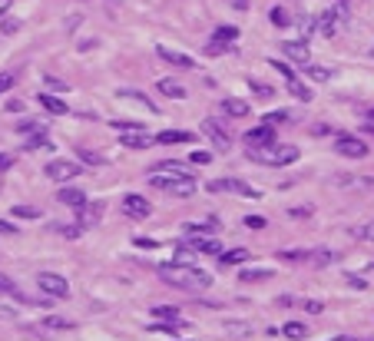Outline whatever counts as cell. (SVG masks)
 I'll return each instance as SVG.
<instances>
[{
    "label": "cell",
    "mask_w": 374,
    "mask_h": 341,
    "mask_svg": "<svg viewBox=\"0 0 374 341\" xmlns=\"http://www.w3.org/2000/svg\"><path fill=\"white\" fill-rule=\"evenodd\" d=\"M7 7H10V0H0V17L7 14Z\"/></svg>",
    "instance_id": "53"
},
{
    "label": "cell",
    "mask_w": 374,
    "mask_h": 341,
    "mask_svg": "<svg viewBox=\"0 0 374 341\" xmlns=\"http://www.w3.org/2000/svg\"><path fill=\"white\" fill-rule=\"evenodd\" d=\"M222 110L229 116H239V120L249 116V103H245V100H235V96H225V100H222Z\"/></svg>",
    "instance_id": "15"
},
{
    "label": "cell",
    "mask_w": 374,
    "mask_h": 341,
    "mask_svg": "<svg viewBox=\"0 0 374 341\" xmlns=\"http://www.w3.org/2000/svg\"><path fill=\"white\" fill-rule=\"evenodd\" d=\"M269 17H272V23H275V27H288V14H285L282 7H275Z\"/></svg>",
    "instance_id": "35"
},
{
    "label": "cell",
    "mask_w": 374,
    "mask_h": 341,
    "mask_svg": "<svg viewBox=\"0 0 374 341\" xmlns=\"http://www.w3.org/2000/svg\"><path fill=\"white\" fill-rule=\"evenodd\" d=\"M156 53H159V57H163L169 67H176V70H199L189 53H179V50H173V47H159Z\"/></svg>",
    "instance_id": "9"
},
{
    "label": "cell",
    "mask_w": 374,
    "mask_h": 341,
    "mask_svg": "<svg viewBox=\"0 0 374 341\" xmlns=\"http://www.w3.org/2000/svg\"><path fill=\"white\" fill-rule=\"evenodd\" d=\"M209 159H212L209 152H192V162H196V166H205Z\"/></svg>",
    "instance_id": "46"
},
{
    "label": "cell",
    "mask_w": 374,
    "mask_h": 341,
    "mask_svg": "<svg viewBox=\"0 0 374 341\" xmlns=\"http://www.w3.org/2000/svg\"><path fill=\"white\" fill-rule=\"evenodd\" d=\"M119 96H123V100H139V103H143L149 113H156V103H149V100H146L143 93H136V90H119Z\"/></svg>",
    "instance_id": "26"
},
{
    "label": "cell",
    "mask_w": 374,
    "mask_h": 341,
    "mask_svg": "<svg viewBox=\"0 0 374 341\" xmlns=\"http://www.w3.org/2000/svg\"><path fill=\"white\" fill-rule=\"evenodd\" d=\"M123 149H146L149 142H153V136L146 133V130H136V133H123Z\"/></svg>",
    "instance_id": "14"
},
{
    "label": "cell",
    "mask_w": 374,
    "mask_h": 341,
    "mask_svg": "<svg viewBox=\"0 0 374 341\" xmlns=\"http://www.w3.org/2000/svg\"><path fill=\"white\" fill-rule=\"evenodd\" d=\"M186 242L192 246V252H212V256H222V242L212 236H186Z\"/></svg>",
    "instance_id": "12"
},
{
    "label": "cell",
    "mask_w": 374,
    "mask_h": 341,
    "mask_svg": "<svg viewBox=\"0 0 374 341\" xmlns=\"http://www.w3.org/2000/svg\"><path fill=\"white\" fill-rule=\"evenodd\" d=\"M153 315L159 318V322H169V325H176V328H183V318H179V312H176V308H169V305H156Z\"/></svg>",
    "instance_id": "19"
},
{
    "label": "cell",
    "mask_w": 374,
    "mask_h": 341,
    "mask_svg": "<svg viewBox=\"0 0 374 341\" xmlns=\"http://www.w3.org/2000/svg\"><path fill=\"white\" fill-rule=\"evenodd\" d=\"M60 232V236H67V238H80V232H83V229L80 226H53Z\"/></svg>",
    "instance_id": "38"
},
{
    "label": "cell",
    "mask_w": 374,
    "mask_h": 341,
    "mask_svg": "<svg viewBox=\"0 0 374 341\" xmlns=\"http://www.w3.org/2000/svg\"><path fill=\"white\" fill-rule=\"evenodd\" d=\"M282 332H285V338H305V325H298V322H288L285 328H282Z\"/></svg>",
    "instance_id": "30"
},
{
    "label": "cell",
    "mask_w": 374,
    "mask_h": 341,
    "mask_svg": "<svg viewBox=\"0 0 374 341\" xmlns=\"http://www.w3.org/2000/svg\"><path fill=\"white\" fill-rule=\"evenodd\" d=\"M212 232H215L212 226H192V222L186 226V236H212Z\"/></svg>",
    "instance_id": "36"
},
{
    "label": "cell",
    "mask_w": 374,
    "mask_h": 341,
    "mask_svg": "<svg viewBox=\"0 0 374 341\" xmlns=\"http://www.w3.org/2000/svg\"><path fill=\"white\" fill-rule=\"evenodd\" d=\"M159 272H163V278L173 285V288H183V292H205L212 285V275L196 268V266H179V262H173V266H163Z\"/></svg>",
    "instance_id": "2"
},
{
    "label": "cell",
    "mask_w": 374,
    "mask_h": 341,
    "mask_svg": "<svg viewBox=\"0 0 374 341\" xmlns=\"http://www.w3.org/2000/svg\"><path fill=\"white\" fill-rule=\"evenodd\" d=\"M0 232H17V229L10 226V222H4V219H0Z\"/></svg>",
    "instance_id": "52"
},
{
    "label": "cell",
    "mask_w": 374,
    "mask_h": 341,
    "mask_svg": "<svg viewBox=\"0 0 374 341\" xmlns=\"http://www.w3.org/2000/svg\"><path fill=\"white\" fill-rule=\"evenodd\" d=\"M308 76H311V80H318V83H325V80H331V70H325V67H308Z\"/></svg>",
    "instance_id": "31"
},
{
    "label": "cell",
    "mask_w": 374,
    "mask_h": 341,
    "mask_svg": "<svg viewBox=\"0 0 374 341\" xmlns=\"http://www.w3.org/2000/svg\"><path fill=\"white\" fill-rule=\"evenodd\" d=\"M123 212H126V216H133V219H146L149 212H153V206H149V202H146L143 196L129 192V196L123 199Z\"/></svg>",
    "instance_id": "10"
},
{
    "label": "cell",
    "mask_w": 374,
    "mask_h": 341,
    "mask_svg": "<svg viewBox=\"0 0 374 341\" xmlns=\"http://www.w3.org/2000/svg\"><path fill=\"white\" fill-rule=\"evenodd\" d=\"M40 103H43V110H47V113H53V116L67 113V103H63L60 96H53V93H40Z\"/></svg>",
    "instance_id": "16"
},
{
    "label": "cell",
    "mask_w": 374,
    "mask_h": 341,
    "mask_svg": "<svg viewBox=\"0 0 374 341\" xmlns=\"http://www.w3.org/2000/svg\"><path fill=\"white\" fill-rule=\"evenodd\" d=\"M335 252H318V258H315V262H318V266H331V262H335Z\"/></svg>",
    "instance_id": "44"
},
{
    "label": "cell",
    "mask_w": 374,
    "mask_h": 341,
    "mask_svg": "<svg viewBox=\"0 0 374 341\" xmlns=\"http://www.w3.org/2000/svg\"><path fill=\"white\" fill-rule=\"evenodd\" d=\"M235 37H239V30L235 27H219L212 40H215V43H229V40H235Z\"/></svg>",
    "instance_id": "28"
},
{
    "label": "cell",
    "mask_w": 374,
    "mask_h": 341,
    "mask_svg": "<svg viewBox=\"0 0 374 341\" xmlns=\"http://www.w3.org/2000/svg\"><path fill=\"white\" fill-rule=\"evenodd\" d=\"M285 120H288V113H285V110H279V113H269V116H265V120H262V123L279 126V123H285Z\"/></svg>",
    "instance_id": "39"
},
{
    "label": "cell",
    "mask_w": 374,
    "mask_h": 341,
    "mask_svg": "<svg viewBox=\"0 0 374 341\" xmlns=\"http://www.w3.org/2000/svg\"><path fill=\"white\" fill-rule=\"evenodd\" d=\"M37 285H40V292L53 295V298H67V295H70L67 278H63V275H57V272H43L37 278Z\"/></svg>",
    "instance_id": "6"
},
{
    "label": "cell",
    "mask_w": 374,
    "mask_h": 341,
    "mask_svg": "<svg viewBox=\"0 0 374 341\" xmlns=\"http://www.w3.org/2000/svg\"><path fill=\"white\" fill-rule=\"evenodd\" d=\"M17 130L20 133H43V123H37V120H23Z\"/></svg>",
    "instance_id": "33"
},
{
    "label": "cell",
    "mask_w": 374,
    "mask_h": 341,
    "mask_svg": "<svg viewBox=\"0 0 374 341\" xmlns=\"http://www.w3.org/2000/svg\"><path fill=\"white\" fill-rule=\"evenodd\" d=\"M245 226H249V229H265V219H262V216H249V219H245Z\"/></svg>",
    "instance_id": "45"
},
{
    "label": "cell",
    "mask_w": 374,
    "mask_h": 341,
    "mask_svg": "<svg viewBox=\"0 0 374 341\" xmlns=\"http://www.w3.org/2000/svg\"><path fill=\"white\" fill-rule=\"evenodd\" d=\"M269 142H275V126L269 123H262L245 133V146H269Z\"/></svg>",
    "instance_id": "11"
},
{
    "label": "cell",
    "mask_w": 374,
    "mask_h": 341,
    "mask_svg": "<svg viewBox=\"0 0 374 341\" xmlns=\"http://www.w3.org/2000/svg\"><path fill=\"white\" fill-rule=\"evenodd\" d=\"M285 57L295 63H308V47L301 40H292V43H285Z\"/></svg>",
    "instance_id": "17"
},
{
    "label": "cell",
    "mask_w": 374,
    "mask_h": 341,
    "mask_svg": "<svg viewBox=\"0 0 374 341\" xmlns=\"http://www.w3.org/2000/svg\"><path fill=\"white\" fill-rule=\"evenodd\" d=\"M159 93L169 96V100H186V86L176 83V80H159Z\"/></svg>",
    "instance_id": "18"
},
{
    "label": "cell",
    "mask_w": 374,
    "mask_h": 341,
    "mask_svg": "<svg viewBox=\"0 0 374 341\" xmlns=\"http://www.w3.org/2000/svg\"><path fill=\"white\" fill-rule=\"evenodd\" d=\"M272 278V268H242V282H265Z\"/></svg>",
    "instance_id": "25"
},
{
    "label": "cell",
    "mask_w": 374,
    "mask_h": 341,
    "mask_svg": "<svg viewBox=\"0 0 374 341\" xmlns=\"http://www.w3.org/2000/svg\"><path fill=\"white\" fill-rule=\"evenodd\" d=\"M358 236H361V238H371V242H374V222H371V226H365V229H361Z\"/></svg>",
    "instance_id": "49"
},
{
    "label": "cell",
    "mask_w": 374,
    "mask_h": 341,
    "mask_svg": "<svg viewBox=\"0 0 374 341\" xmlns=\"http://www.w3.org/2000/svg\"><path fill=\"white\" fill-rule=\"evenodd\" d=\"M80 229H93L96 222H100V216H103V202H87V206H80Z\"/></svg>",
    "instance_id": "13"
},
{
    "label": "cell",
    "mask_w": 374,
    "mask_h": 341,
    "mask_svg": "<svg viewBox=\"0 0 374 341\" xmlns=\"http://www.w3.org/2000/svg\"><path fill=\"white\" fill-rule=\"evenodd\" d=\"M202 133L209 136L212 146H215L219 152H229V149H232V136L225 133V130H222V126L215 123V120H205V123H202Z\"/></svg>",
    "instance_id": "7"
},
{
    "label": "cell",
    "mask_w": 374,
    "mask_h": 341,
    "mask_svg": "<svg viewBox=\"0 0 374 341\" xmlns=\"http://www.w3.org/2000/svg\"><path fill=\"white\" fill-rule=\"evenodd\" d=\"M252 93H259L262 96V100H269V96H275V93H272V86H265V83H259V80H252Z\"/></svg>",
    "instance_id": "34"
},
{
    "label": "cell",
    "mask_w": 374,
    "mask_h": 341,
    "mask_svg": "<svg viewBox=\"0 0 374 341\" xmlns=\"http://www.w3.org/2000/svg\"><path fill=\"white\" fill-rule=\"evenodd\" d=\"M43 328H47V332H70L73 322H70V318H57V315H47V318H43Z\"/></svg>",
    "instance_id": "22"
},
{
    "label": "cell",
    "mask_w": 374,
    "mask_h": 341,
    "mask_svg": "<svg viewBox=\"0 0 374 341\" xmlns=\"http://www.w3.org/2000/svg\"><path fill=\"white\" fill-rule=\"evenodd\" d=\"M77 152H80V159L90 162V166H100V162H103V156H96V152H90V149H77Z\"/></svg>",
    "instance_id": "40"
},
{
    "label": "cell",
    "mask_w": 374,
    "mask_h": 341,
    "mask_svg": "<svg viewBox=\"0 0 374 341\" xmlns=\"http://www.w3.org/2000/svg\"><path fill=\"white\" fill-rule=\"evenodd\" d=\"M192 133H183V130H163V133L156 136V142H163V146H176V142H189Z\"/></svg>",
    "instance_id": "20"
},
{
    "label": "cell",
    "mask_w": 374,
    "mask_h": 341,
    "mask_svg": "<svg viewBox=\"0 0 374 341\" xmlns=\"http://www.w3.org/2000/svg\"><path fill=\"white\" fill-rule=\"evenodd\" d=\"M288 90H292V96H295V100H301V103H311V90H308L305 83H298V76H295V80H288Z\"/></svg>",
    "instance_id": "24"
},
{
    "label": "cell",
    "mask_w": 374,
    "mask_h": 341,
    "mask_svg": "<svg viewBox=\"0 0 374 341\" xmlns=\"http://www.w3.org/2000/svg\"><path fill=\"white\" fill-rule=\"evenodd\" d=\"M80 172H83V169H80L77 162H70V159H53V162H47L43 176H47V179H53V182H70V179H77Z\"/></svg>",
    "instance_id": "5"
},
{
    "label": "cell",
    "mask_w": 374,
    "mask_h": 341,
    "mask_svg": "<svg viewBox=\"0 0 374 341\" xmlns=\"http://www.w3.org/2000/svg\"><path fill=\"white\" fill-rule=\"evenodd\" d=\"M209 192H235V196H249V199H259V189L249 186L245 179H235V176H225V179H212L205 186Z\"/></svg>",
    "instance_id": "4"
},
{
    "label": "cell",
    "mask_w": 374,
    "mask_h": 341,
    "mask_svg": "<svg viewBox=\"0 0 374 341\" xmlns=\"http://www.w3.org/2000/svg\"><path fill=\"white\" fill-rule=\"evenodd\" d=\"M371 57H374V47H371Z\"/></svg>",
    "instance_id": "54"
},
{
    "label": "cell",
    "mask_w": 374,
    "mask_h": 341,
    "mask_svg": "<svg viewBox=\"0 0 374 341\" xmlns=\"http://www.w3.org/2000/svg\"><path fill=\"white\" fill-rule=\"evenodd\" d=\"M249 156L262 166H288V162L298 159L295 146H282V142H269V146H252Z\"/></svg>",
    "instance_id": "3"
},
{
    "label": "cell",
    "mask_w": 374,
    "mask_h": 341,
    "mask_svg": "<svg viewBox=\"0 0 374 341\" xmlns=\"http://www.w3.org/2000/svg\"><path fill=\"white\" fill-rule=\"evenodd\" d=\"M282 258H285V262H308V252H301V248H298V252H292V248H288V252H279Z\"/></svg>",
    "instance_id": "37"
},
{
    "label": "cell",
    "mask_w": 374,
    "mask_h": 341,
    "mask_svg": "<svg viewBox=\"0 0 374 341\" xmlns=\"http://www.w3.org/2000/svg\"><path fill=\"white\" fill-rule=\"evenodd\" d=\"M17 27H20L17 20H7V23H4V33H14V30H17Z\"/></svg>",
    "instance_id": "51"
},
{
    "label": "cell",
    "mask_w": 374,
    "mask_h": 341,
    "mask_svg": "<svg viewBox=\"0 0 374 341\" xmlns=\"http://www.w3.org/2000/svg\"><path fill=\"white\" fill-rule=\"evenodd\" d=\"M249 262V248H232V252H222V266H242Z\"/></svg>",
    "instance_id": "23"
},
{
    "label": "cell",
    "mask_w": 374,
    "mask_h": 341,
    "mask_svg": "<svg viewBox=\"0 0 374 341\" xmlns=\"http://www.w3.org/2000/svg\"><path fill=\"white\" fill-rule=\"evenodd\" d=\"M60 202L70 209H80V206H87V196L80 189H60Z\"/></svg>",
    "instance_id": "21"
},
{
    "label": "cell",
    "mask_w": 374,
    "mask_h": 341,
    "mask_svg": "<svg viewBox=\"0 0 374 341\" xmlns=\"http://www.w3.org/2000/svg\"><path fill=\"white\" fill-rule=\"evenodd\" d=\"M0 292H4V295H14V292H17V285H14V278H7V275H0Z\"/></svg>",
    "instance_id": "41"
},
{
    "label": "cell",
    "mask_w": 374,
    "mask_h": 341,
    "mask_svg": "<svg viewBox=\"0 0 374 341\" xmlns=\"http://www.w3.org/2000/svg\"><path fill=\"white\" fill-rule=\"evenodd\" d=\"M14 216H20V219H37L40 209H33V206H14Z\"/></svg>",
    "instance_id": "32"
},
{
    "label": "cell",
    "mask_w": 374,
    "mask_h": 341,
    "mask_svg": "<svg viewBox=\"0 0 374 341\" xmlns=\"http://www.w3.org/2000/svg\"><path fill=\"white\" fill-rule=\"evenodd\" d=\"M335 149L341 152V156H348V159H365L368 156V146L358 140V136H338Z\"/></svg>",
    "instance_id": "8"
},
{
    "label": "cell",
    "mask_w": 374,
    "mask_h": 341,
    "mask_svg": "<svg viewBox=\"0 0 374 341\" xmlns=\"http://www.w3.org/2000/svg\"><path fill=\"white\" fill-rule=\"evenodd\" d=\"M10 166H14V156H7V152H0V172H7Z\"/></svg>",
    "instance_id": "47"
},
{
    "label": "cell",
    "mask_w": 374,
    "mask_h": 341,
    "mask_svg": "<svg viewBox=\"0 0 374 341\" xmlns=\"http://www.w3.org/2000/svg\"><path fill=\"white\" fill-rule=\"evenodd\" d=\"M232 10H249V0H225Z\"/></svg>",
    "instance_id": "48"
},
{
    "label": "cell",
    "mask_w": 374,
    "mask_h": 341,
    "mask_svg": "<svg viewBox=\"0 0 374 341\" xmlns=\"http://www.w3.org/2000/svg\"><path fill=\"white\" fill-rule=\"evenodd\" d=\"M225 50H229V43H215V40H212L209 47H205V53H209V57H215V53H225Z\"/></svg>",
    "instance_id": "43"
},
{
    "label": "cell",
    "mask_w": 374,
    "mask_h": 341,
    "mask_svg": "<svg viewBox=\"0 0 374 341\" xmlns=\"http://www.w3.org/2000/svg\"><path fill=\"white\" fill-rule=\"evenodd\" d=\"M348 285H355V288H368V282H365V278H358V275H355V278H348Z\"/></svg>",
    "instance_id": "50"
},
{
    "label": "cell",
    "mask_w": 374,
    "mask_h": 341,
    "mask_svg": "<svg viewBox=\"0 0 374 341\" xmlns=\"http://www.w3.org/2000/svg\"><path fill=\"white\" fill-rule=\"evenodd\" d=\"M149 182H153L156 189L176 196V199H186V196L196 192V172H192V166L176 162V159L156 162L153 169H149Z\"/></svg>",
    "instance_id": "1"
},
{
    "label": "cell",
    "mask_w": 374,
    "mask_h": 341,
    "mask_svg": "<svg viewBox=\"0 0 374 341\" xmlns=\"http://www.w3.org/2000/svg\"><path fill=\"white\" fill-rule=\"evenodd\" d=\"M113 130H119V133H136V130H146L143 123H129V120H113Z\"/></svg>",
    "instance_id": "29"
},
{
    "label": "cell",
    "mask_w": 374,
    "mask_h": 341,
    "mask_svg": "<svg viewBox=\"0 0 374 341\" xmlns=\"http://www.w3.org/2000/svg\"><path fill=\"white\" fill-rule=\"evenodd\" d=\"M14 83H17V76H14V73H0V93H7Z\"/></svg>",
    "instance_id": "42"
},
{
    "label": "cell",
    "mask_w": 374,
    "mask_h": 341,
    "mask_svg": "<svg viewBox=\"0 0 374 341\" xmlns=\"http://www.w3.org/2000/svg\"><path fill=\"white\" fill-rule=\"evenodd\" d=\"M298 308H305L308 315H321V312H325V305L315 302V298H298Z\"/></svg>",
    "instance_id": "27"
}]
</instances>
